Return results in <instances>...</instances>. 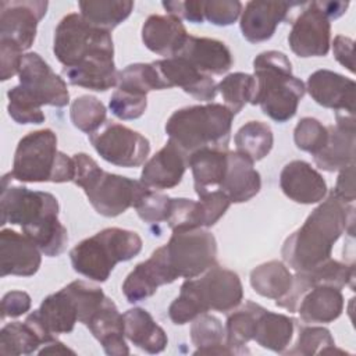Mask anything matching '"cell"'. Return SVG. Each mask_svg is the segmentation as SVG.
<instances>
[{"mask_svg":"<svg viewBox=\"0 0 356 356\" xmlns=\"http://www.w3.org/2000/svg\"><path fill=\"white\" fill-rule=\"evenodd\" d=\"M337 122L328 125V139L325 146L314 154V163L318 168L332 172L355 164L356 127L355 114L337 113Z\"/></svg>","mask_w":356,"mask_h":356,"instance_id":"17","label":"cell"},{"mask_svg":"<svg viewBox=\"0 0 356 356\" xmlns=\"http://www.w3.org/2000/svg\"><path fill=\"white\" fill-rule=\"evenodd\" d=\"M161 6L170 15L189 22L202 24L204 21V0H188V1H163Z\"/></svg>","mask_w":356,"mask_h":356,"instance_id":"51","label":"cell"},{"mask_svg":"<svg viewBox=\"0 0 356 356\" xmlns=\"http://www.w3.org/2000/svg\"><path fill=\"white\" fill-rule=\"evenodd\" d=\"M318 8L328 19H337L343 15L349 7L348 1H316Z\"/></svg>","mask_w":356,"mask_h":356,"instance_id":"56","label":"cell"},{"mask_svg":"<svg viewBox=\"0 0 356 356\" xmlns=\"http://www.w3.org/2000/svg\"><path fill=\"white\" fill-rule=\"evenodd\" d=\"M63 355V353H71L74 355L75 352L71 350L70 348L64 346V343H61L60 341L54 339L51 342H47L46 345H43V348L39 350V355Z\"/></svg>","mask_w":356,"mask_h":356,"instance_id":"57","label":"cell"},{"mask_svg":"<svg viewBox=\"0 0 356 356\" xmlns=\"http://www.w3.org/2000/svg\"><path fill=\"white\" fill-rule=\"evenodd\" d=\"M38 246L13 229L0 232V275L31 277L38 273L42 256Z\"/></svg>","mask_w":356,"mask_h":356,"instance_id":"22","label":"cell"},{"mask_svg":"<svg viewBox=\"0 0 356 356\" xmlns=\"http://www.w3.org/2000/svg\"><path fill=\"white\" fill-rule=\"evenodd\" d=\"M355 42L350 38L338 35L332 42L334 57L339 64L346 67L350 72H355V57H353Z\"/></svg>","mask_w":356,"mask_h":356,"instance_id":"55","label":"cell"},{"mask_svg":"<svg viewBox=\"0 0 356 356\" xmlns=\"http://www.w3.org/2000/svg\"><path fill=\"white\" fill-rule=\"evenodd\" d=\"M335 352V341L331 332L324 327H302L299 330L298 341L288 355H324Z\"/></svg>","mask_w":356,"mask_h":356,"instance_id":"45","label":"cell"},{"mask_svg":"<svg viewBox=\"0 0 356 356\" xmlns=\"http://www.w3.org/2000/svg\"><path fill=\"white\" fill-rule=\"evenodd\" d=\"M22 50L11 42L0 40V63L1 71L0 78L1 81H7L19 71L21 60H22Z\"/></svg>","mask_w":356,"mask_h":356,"instance_id":"52","label":"cell"},{"mask_svg":"<svg viewBox=\"0 0 356 356\" xmlns=\"http://www.w3.org/2000/svg\"><path fill=\"white\" fill-rule=\"evenodd\" d=\"M191 339L196 346L193 355H234L225 343V328L211 314L203 313L192 320Z\"/></svg>","mask_w":356,"mask_h":356,"instance_id":"37","label":"cell"},{"mask_svg":"<svg viewBox=\"0 0 356 356\" xmlns=\"http://www.w3.org/2000/svg\"><path fill=\"white\" fill-rule=\"evenodd\" d=\"M18 78L21 89L40 107H65L70 103L65 81L38 53L22 56Z\"/></svg>","mask_w":356,"mask_h":356,"instance_id":"12","label":"cell"},{"mask_svg":"<svg viewBox=\"0 0 356 356\" xmlns=\"http://www.w3.org/2000/svg\"><path fill=\"white\" fill-rule=\"evenodd\" d=\"M232 120L234 114L218 103L188 106L170 115L165 134L188 156L206 147L228 149Z\"/></svg>","mask_w":356,"mask_h":356,"instance_id":"5","label":"cell"},{"mask_svg":"<svg viewBox=\"0 0 356 356\" xmlns=\"http://www.w3.org/2000/svg\"><path fill=\"white\" fill-rule=\"evenodd\" d=\"M31 309V296L24 291H10L1 299V320L19 317Z\"/></svg>","mask_w":356,"mask_h":356,"instance_id":"53","label":"cell"},{"mask_svg":"<svg viewBox=\"0 0 356 356\" xmlns=\"http://www.w3.org/2000/svg\"><path fill=\"white\" fill-rule=\"evenodd\" d=\"M38 314L43 325L53 335L71 332L79 321L76 306L64 288L46 296L38 309Z\"/></svg>","mask_w":356,"mask_h":356,"instance_id":"35","label":"cell"},{"mask_svg":"<svg viewBox=\"0 0 356 356\" xmlns=\"http://www.w3.org/2000/svg\"><path fill=\"white\" fill-rule=\"evenodd\" d=\"M107 110L95 96L83 95L71 103L70 118L75 128L90 135L106 122Z\"/></svg>","mask_w":356,"mask_h":356,"instance_id":"43","label":"cell"},{"mask_svg":"<svg viewBox=\"0 0 356 356\" xmlns=\"http://www.w3.org/2000/svg\"><path fill=\"white\" fill-rule=\"evenodd\" d=\"M256 90L250 104H259L261 111L277 122H286L305 96V83L292 74V65L285 53L267 50L253 60Z\"/></svg>","mask_w":356,"mask_h":356,"instance_id":"4","label":"cell"},{"mask_svg":"<svg viewBox=\"0 0 356 356\" xmlns=\"http://www.w3.org/2000/svg\"><path fill=\"white\" fill-rule=\"evenodd\" d=\"M306 89L317 104L337 113L355 114L356 83L353 79L330 70H317L309 75Z\"/></svg>","mask_w":356,"mask_h":356,"instance_id":"19","label":"cell"},{"mask_svg":"<svg viewBox=\"0 0 356 356\" xmlns=\"http://www.w3.org/2000/svg\"><path fill=\"white\" fill-rule=\"evenodd\" d=\"M11 175L19 182H70L75 177V161L57 150L51 129H39L18 142Z\"/></svg>","mask_w":356,"mask_h":356,"instance_id":"8","label":"cell"},{"mask_svg":"<svg viewBox=\"0 0 356 356\" xmlns=\"http://www.w3.org/2000/svg\"><path fill=\"white\" fill-rule=\"evenodd\" d=\"M343 310V296L339 288L316 285L300 298L296 312L307 324H327L337 320Z\"/></svg>","mask_w":356,"mask_h":356,"instance_id":"30","label":"cell"},{"mask_svg":"<svg viewBox=\"0 0 356 356\" xmlns=\"http://www.w3.org/2000/svg\"><path fill=\"white\" fill-rule=\"evenodd\" d=\"M3 177L0 196V224L19 225L38 249L49 257L60 256L68 243L67 228L58 221V200L54 195L8 185Z\"/></svg>","mask_w":356,"mask_h":356,"instance_id":"1","label":"cell"},{"mask_svg":"<svg viewBox=\"0 0 356 356\" xmlns=\"http://www.w3.org/2000/svg\"><path fill=\"white\" fill-rule=\"evenodd\" d=\"M174 57L184 58L203 74L222 75L232 67V54L227 44L217 39L188 35Z\"/></svg>","mask_w":356,"mask_h":356,"instance_id":"26","label":"cell"},{"mask_svg":"<svg viewBox=\"0 0 356 356\" xmlns=\"http://www.w3.org/2000/svg\"><path fill=\"white\" fill-rule=\"evenodd\" d=\"M250 285L260 296L280 300L292 289L293 275L282 261L270 260L250 271Z\"/></svg>","mask_w":356,"mask_h":356,"instance_id":"36","label":"cell"},{"mask_svg":"<svg viewBox=\"0 0 356 356\" xmlns=\"http://www.w3.org/2000/svg\"><path fill=\"white\" fill-rule=\"evenodd\" d=\"M147 107L146 95L118 89L111 95L108 102L110 111L120 120H136L143 115Z\"/></svg>","mask_w":356,"mask_h":356,"instance_id":"48","label":"cell"},{"mask_svg":"<svg viewBox=\"0 0 356 356\" xmlns=\"http://www.w3.org/2000/svg\"><path fill=\"white\" fill-rule=\"evenodd\" d=\"M53 51L64 67L114 57L111 33L89 25L81 14H67L54 31Z\"/></svg>","mask_w":356,"mask_h":356,"instance_id":"9","label":"cell"},{"mask_svg":"<svg viewBox=\"0 0 356 356\" xmlns=\"http://www.w3.org/2000/svg\"><path fill=\"white\" fill-rule=\"evenodd\" d=\"M229 204L228 196L220 189L199 195V200L175 197L171 199L167 224L172 231L209 228L225 214Z\"/></svg>","mask_w":356,"mask_h":356,"instance_id":"14","label":"cell"},{"mask_svg":"<svg viewBox=\"0 0 356 356\" xmlns=\"http://www.w3.org/2000/svg\"><path fill=\"white\" fill-rule=\"evenodd\" d=\"M355 280V266H348L345 263L337 261L334 259H328L323 264L317 266L316 268L305 273H296L293 275V285L289 293L275 300V306L284 307L291 313H295L299 305L300 298L307 292L310 288L316 285H330L342 289L346 285H352Z\"/></svg>","mask_w":356,"mask_h":356,"instance_id":"16","label":"cell"},{"mask_svg":"<svg viewBox=\"0 0 356 356\" xmlns=\"http://www.w3.org/2000/svg\"><path fill=\"white\" fill-rule=\"evenodd\" d=\"M339 175L334 191L331 192L337 199L343 203H352L355 200V164H350L339 170Z\"/></svg>","mask_w":356,"mask_h":356,"instance_id":"54","label":"cell"},{"mask_svg":"<svg viewBox=\"0 0 356 356\" xmlns=\"http://www.w3.org/2000/svg\"><path fill=\"white\" fill-rule=\"evenodd\" d=\"M328 129L313 117L302 118L293 129V140L298 149L317 154L327 143Z\"/></svg>","mask_w":356,"mask_h":356,"instance_id":"46","label":"cell"},{"mask_svg":"<svg viewBox=\"0 0 356 356\" xmlns=\"http://www.w3.org/2000/svg\"><path fill=\"white\" fill-rule=\"evenodd\" d=\"M280 186L286 197L300 204L321 202L327 195V182L307 161L293 160L280 174Z\"/></svg>","mask_w":356,"mask_h":356,"instance_id":"23","label":"cell"},{"mask_svg":"<svg viewBox=\"0 0 356 356\" xmlns=\"http://www.w3.org/2000/svg\"><path fill=\"white\" fill-rule=\"evenodd\" d=\"M177 280L171 271L161 248L139 264L127 275L122 284V293L129 303L145 300L156 293L160 285L171 284Z\"/></svg>","mask_w":356,"mask_h":356,"instance_id":"18","label":"cell"},{"mask_svg":"<svg viewBox=\"0 0 356 356\" xmlns=\"http://www.w3.org/2000/svg\"><path fill=\"white\" fill-rule=\"evenodd\" d=\"M227 149L206 147L189 154L188 165L192 170L196 195L209 192L210 186H220L227 170Z\"/></svg>","mask_w":356,"mask_h":356,"instance_id":"32","label":"cell"},{"mask_svg":"<svg viewBox=\"0 0 356 356\" xmlns=\"http://www.w3.org/2000/svg\"><path fill=\"white\" fill-rule=\"evenodd\" d=\"M273 145V131L261 121H249L235 134L236 152L249 157L253 163L264 159L271 152Z\"/></svg>","mask_w":356,"mask_h":356,"instance_id":"40","label":"cell"},{"mask_svg":"<svg viewBox=\"0 0 356 356\" xmlns=\"http://www.w3.org/2000/svg\"><path fill=\"white\" fill-rule=\"evenodd\" d=\"M188 38L179 18L174 15H150L142 26V42L153 53L174 57Z\"/></svg>","mask_w":356,"mask_h":356,"instance_id":"29","label":"cell"},{"mask_svg":"<svg viewBox=\"0 0 356 356\" xmlns=\"http://www.w3.org/2000/svg\"><path fill=\"white\" fill-rule=\"evenodd\" d=\"M85 325L100 342L107 355L124 356L129 353L124 339V317L110 298H104L100 307L92 314Z\"/></svg>","mask_w":356,"mask_h":356,"instance_id":"28","label":"cell"},{"mask_svg":"<svg viewBox=\"0 0 356 356\" xmlns=\"http://www.w3.org/2000/svg\"><path fill=\"white\" fill-rule=\"evenodd\" d=\"M88 138L103 160L118 167H139L150 153L147 138L113 121H106Z\"/></svg>","mask_w":356,"mask_h":356,"instance_id":"11","label":"cell"},{"mask_svg":"<svg viewBox=\"0 0 356 356\" xmlns=\"http://www.w3.org/2000/svg\"><path fill=\"white\" fill-rule=\"evenodd\" d=\"M242 299L239 275L216 263L203 277L188 278L181 285L179 295L168 307V316L174 324L182 325L209 310L228 313L236 309Z\"/></svg>","mask_w":356,"mask_h":356,"instance_id":"3","label":"cell"},{"mask_svg":"<svg viewBox=\"0 0 356 356\" xmlns=\"http://www.w3.org/2000/svg\"><path fill=\"white\" fill-rule=\"evenodd\" d=\"M259 309L260 305L248 300L241 309L228 316L225 324V343L232 349L234 355L249 353L245 345L253 339Z\"/></svg>","mask_w":356,"mask_h":356,"instance_id":"39","label":"cell"},{"mask_svg":"<svg viewBox=\"0 0 356 356\" xmlns=\"http://www.w3.org/2000/svg\"><path fill=\"white\" fill-rule=\"evenodd\" d=\"M8 115L18 124H42L44 121V114L42 107L36 104L19 85L8 89L7 92Z\"/></svg>","mask_w":356,"mask_h":356,"instance_id":"47","label":"cell"},{"mask_svg":"<svg viewBox=\"0 0 356 356\" xmlns=\"http://www.w3.org/2000/svg\"><path fill=\"white\" fill-rule=\"evenodd\" d=\"M295 320L280 313H273L260 306L253 339L264 349L277 353L285 352L288 348L295 328Z\"/></svg>","mask_w":356,"mask_h":356,"instance_id":"34","label":"cell"},{"mask_svg":"<svg viewBox=\"0 0 356 356\" xmlns=\"http://www.w3.org/2000/svg\"><path fill=\"white\" fill-rule=\"evenodd\" d=\"M142 245V238L135 231L111 227L75 245L70 259L76 273L92 281L104 282L115 264L138 256Z\"/></svg>","mask_w":356,"mask_h":356,"instance_id":"7","label":"cell"},{"mask_svg":"<svg viewBox=\"0 0 356 356\" xmlns=\"http://www.w3.org/2000/svg\"><path fill=\"white\" fill-rule=\"evenodd\" d=\"M74 184L81 186L92 207L104 217H117L134 207L147 189L140 181L102 170L86 153L74 154Z\"/></svg>","mask_w":356,"mask_h":356,"instance_id":"6","label":"cell"},{"mask_svg":"<svg viewBox=\"0 0 356 356\" xmlns=\"http://www.w3.org/2000/svg\"><path fill=\"white\" fill-rule=\"evenodd\" d=\"M242 3L238 0H210L204 1V19L217 26L232 25L242 13Z\"/></svg>","mask_w":356,"mask_h":356,"instance_id":"50","label":"cell"},{"mask_svg":"<svg viewBox=\"0 0 356 356\" xmlns=\"http://www.w3.org/2000/svg\"><path fill=\"white\" fill-rule=\"evenodd\" d=\"M298 15L288 36L291 50L298 57L327 56L331 46V24L316 1Z\"/></svg>","mask_w":356,"mask_h":356,"instance_id":"15","label":"cell"},{"mask_svg":"<svg viewBox=\"0 0 356 356\" xmlns=\"http://www.w3.org/2000/svg\"><path fill=\"white\" fill-rule=\"evenodd\" d=\"M300 6V3L286 1H249L241 15V32L243 38L250 43H259L268 40L280 22L286 19L292 7Z\"/></svg>","mask_w":356,"mask_h":356,"instance_id":"21","label":"cell"},{"mask_svg":"<svg viewBox=\"0 0 356 356\" xmlns=\"http://www.w3.org/2000/svg\"><path fill=\"white\" fill-rule=\"evenodd\" d=\"M261 188V179L259 171L253 167V161L235 152L227 154V170L220 184L222 191L231 203H243L254 197Z\"/></svg>","mask_w":356,"mask_h":356,"instance_id":"27","label":"cell"},{"mask_svg":"<svg viewBox=\"0 0 356 356\" xmlns=\"http://www.w3.org/2000/svg\"><path fill=\"white\" fill-rule=\"evenodd\" d=\"M64 289L72 298L78 310V320L82 324L89 321L92 314L100 307L106 298L102 288L82 280L70 282L67 286H64Z\"/></svg>","mask_w":356,"mask_h":356,"instance_id":"44","label":"cell"},{"mask_svg":"<svg viewBox=\"0 0 356 356\" xmlns=\"http://www.w3.org/2000/svg\"><path fill=\"white\" fill-rule=\"evenodd\" d=\"M256 90L254 76L245 72H234L221 79L217 92L221 93L224 106L235 115L246 103H250Z\"/></svg>","mask_w":356,"mask_h":356,"instance_id":"42","label":"cell"},{"mask_svg":"<svg viewBox=\"0 0 356 356\" xmlns=\"http://www.w3.org/2000/svg\"><path fill=\"white\" fill-rule=\"evenodd\" d=\"M81 17L92 26L111 32L125 21L134 8L131 0H86L78 3Z\"/></svg>","mask_w":356,"mask_h":356,"instance_id":"38","label":"cell"},{"mask_svg":"<svg viewBox=\"0 0 356 356\" xmlns=\"http://www.w3.org/2000/svg\"><path fill=\"white\" fill-rule=\"evenodd\" d=\"M353 210L331 193L285 239L281 249L285 264L295 273H305L331 259L334 243L348 225L353 227Z\"/></svg>","mask_w":356,"mask_h":356,"instance_id":"2","label":"cell"},{"mask_svg":"<svg viewBox=\"0 0 356 356\" xmlns=\"http://www.w3.org/2000/svg\"><path fill=\"white\" fill-rule=\"evenodd\" d=\"M188 154L172 140L168 142L145 163L140 182L150 189L161 191L177 186L188 167Z\"/></svg>","mask_w":356,"mask_h":356,"instance_id":"24","label":"cell"},{"mask_svg":"<svg viewBox=\"0 0 356 356\" xmlns=\"http://www.w3.org/2000/svg\"><path fill=\"white\" fill-rule=\"evenodd\" d=\"M161 249L177 278H195L217 263L216 238L202 228L172 231Z\"/></svg>","mask_w":356,"mask_h":356,"instance_id":"10","label":"cell"},{"mask_svg":"<svg viewBox=\"0 0 356 356\" xmlns=\"http://www.w3.org/2000/svg\"><path fill=\"white\" fill-rule=\"evenodd\" d=\"M122 317L124 334L136 348L147 353H160L165 349L168 343L167 334L147 310L134 307L127 310Z\"/></svg>","mask_w":356,"mask_h":356,"instance_id":"31","label":"cell"},{"mask_svg":"<svg viewBox=\"0 0 356 356\" xmlns=\"http://www.w3.org/2000/svg\"><path fill=\"white\" fill-rule=\"evenodd\" d=\"M117 88L146 96L152 90L167 89L154 63H136L127 65L124 70L118 71Z\"/></svg>","mask_w":356,"mask_h":356,"instance_id":"41","label":"cell"},{"mask_svg":"<svg viewBox=\"0 0 356 356\" xmlns=\"http://www.w3.org/2000/svg\"><path fill=\"white\" fill-rule=\"evenodd\" d=\"M61 74L68 83L96 92H106L117 86L118 81L114 57L92 60L76 67H63Z\"/></svg>","mask_w":356,"mask_h":356,"instance_id":"33","label":"cell"},{"mask_svg":"<svg viewBox=\"0 0 356 356\" xmlns=\"http://www.w3.org/2000/svg\"><path fill=\"white\" fill-rule=\"evenodd\" d=\"M49 3L43 0L0 1V40L28 50L36 38L39 21L46 15Z\"/></svg>","mask_w":356,"mask_h":356,"instance_id":"13","label":"cell"},{"mask_svg":"<svg viewBox=\"0 0 356 356\" xmlns=\"http://www.w3.org/2000/svg\"><path fill=\"white\" fill-rule=\"evenodd\" d=\"M56 337L43 325L38 310H33L24 323L14 321L0 331V355L18 356L31 355L39 346L54 341Z\"/></svg>","mask_w":356,"mask_h":356,"instance_id":"25","label":"cell"},{"mask_svg":"<svg viewBox=\"0 0 356 356\" xmlns=\"http://www.w3.org/2000/svg\"><path fill=\"white\" fill-rule=\"evenodd\" d=\"M153 63L159 70L167 89L178 86L197 100H214L217 95V83L214 79L210 75L196 70L184 58L170 57Z\"/></svg>","mask_w":356,"mask_h":356,"instance_id":"20","label":"cell"},{"mask_svg":"<svg viewBox=\"0 0 356 356\" xmlns=\"http://www.w3.org/2000/svg\"><path fill=\"white\" fill-rule=\"evenodd\" d=\"M170 204H171V197L147 188L142 193V196L138 199L134 207L140 220L149 224H156V222L167 221Z\"/></svg>","mask_w":356,"mask_h":356,"instance_id":"49","label":"cell"}]
</instances>
